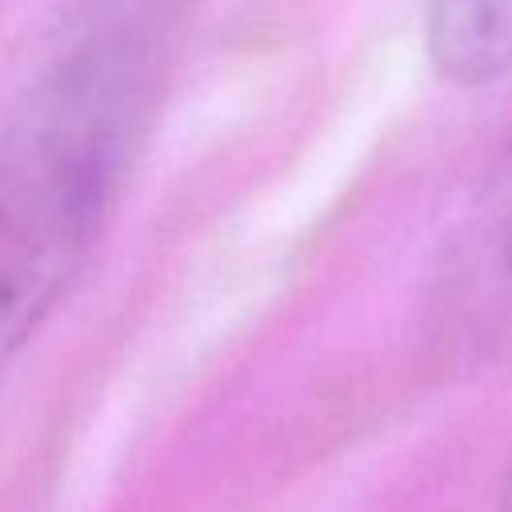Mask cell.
I'll use <instances>...</instances> for the list:
<instances>
[{"mask_svg": "<svg viewBox=\"0 0 512 512\" xmlns=\"http://www.w3.org/2000/svg\"><path fill=\"white\" fill-rule=\"evenodd\" d=\"M156 92V52L108 28L68 52L0 136V372L64 300L112 212Z\"/></svg>", "mask_w": 512, "mask_h": 512, "instance_id": "obj_1", "label": "cell"}, {"mask_svg": "<svg viewBox=\"0 0 512 512\" xmlns=\"http://www.w3.org/2000/svg\"><path fill=\"white\" fill-rule=\"evenodd\" d=\"M424 56L456 88L512 76V0H428Z\"/></svg>", "mask_w": 512, "mask_h": 512, "instance_id": "obj_2", "label": "cell"}, {"mask_svg": "<svg viewBox=\"0 0 512 512\" xmlns=\"http://www.w3.org/2000/svg\"><path fill=\"white\" fill-rule=\"evenodd\" d=\"M480 232L496 252L500 268L512 276V140L492 164V176L480 196Z\"/></svg>", "mask_w": 512, "mask_h": 512, "instance_id": "obj_3", "label": "cell"}, {"mask_svg": "<svg viewBox=\"0 0 512 512\" xmlns=\"http://www.w3.org/2000/svg\"><path fill=\"white\" fill-rule=\"evenodd\" d=\"M496 512H512V468H508V476H504V484H500V496H496Z\"/></svg>", "mask_w": 512, "mask_h": 512, "instance_id": "obj_4", "label": "cell"}]
</instances>
